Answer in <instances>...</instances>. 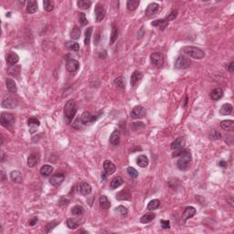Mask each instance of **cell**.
I'll use <instances>...</instances> for the list:
<instances>
[{
  "label": "cell",
  "mask_w": 234,
  "mask_h": 234,
  "mask_svg": "<svg viewBox=\"0 0 234 234\" xmlns=\"http://www.w3.org/2000/svg\"><path fill=\"white\" fill-rule=\"evenodd\" d=\"M77 113V105L73 100H70L64 106V118L68 125L72 123Z\"/></svg>",
  "instance_id": "6da1fadb"
},
{
  "label": "cell",
  "mask_w": 234,
  "mask_h": 234,
  "mask_svg": "<svg viewBox=\"0 0 234 234\" xmlns=\"http://www.w3.org/2000/svg\"><path fill=\"white\" fill-rule=\"evenodd\" d=\"M183 53L188 55L192 59L195 60H201L205 57V52L203 51L201 49L194 47V46H187L182 49Z\"/></svg>",
  "instance_id": "7a4b0ae2"
},
{
  "label": "cell",
  "mask_w": 234,
  "mask_h": 234,
  "mask_svg": "<svg viewBox=\"0 0 234 234\" xmlns=\"http://www.w3.org/2000/svg\"><path fill=\"white\" fill-rule=\"evenodd\" d=\"M191 154H190L189 151L188 150V151L185 152L183 155H181V157L178 159V163H177L178 168L182 171L188 170L189 168V165H190V163H191Z\"/></svg>",
  "instance_id": "3957f363"
},
{
  "label": "cell",
  "mask_w": 234,
  "mask_h": 234,
  "mask_svg": "<svg viewBox=\"0 0 234 234\" xmlns=\"http://www.w3.org/2000/svg\"><path fill=\"white\" fill-rule=\"evenodd\" d=\"M15 123V116L10 113H2L0 116V124L4 127L12 126Z\"/></svg>",
  "instance_id": "277c9868"
},
{
  "label": "cell",
  "mask_w": 234,
  "mask_h": 234,
  "mask_svg": "<svg viewBox=\"0 0 234 234\" xmlns=\"http://www.w3.org/2000/svg\"><path fill=\"white\" fill-rule=\"evenodd\" d=\"M150 60H151L152 64L154 66L157 67V68H161L164 65V62H165L164 54L160 52V51H157V52H154V53L151 54Z\"/></svg>",
  "instance_id": "5b68a950"
},
{
  "label": "cell",
  "mask_w": 234,
  "mask_h": 234,
  "mask_svg": "<svg viewBox=\"0 0 234 234\" xmlns=\"http://www.w3.org/2000/svg\"><path fill=\"white\" fill-rule=\"evenodd\" d=\"M191 64V61H190V59L186 57V56H183V55H180L178 57V59L176 60L175 61V68L177 69H179V70H183V69H187L190 66Z\"/></svg>",
  "instance_id": "8992f818"
},
{
  "label": "cell",
  "mask_w": 234,
  "mask_h": 234,
  "mask_svg": "<svg viewBox=\"0 0 234 234\" xmlns=\"http://www.w3.org/2000/svg\"><path fill=\"white\" fill-rule=\"evenodd\" d=\"M18 101L11 96H6L3 98L2 103H1V106L3 108H7V109H14L18 106Z\"/></svg>",
  "instance_id": "52a82bcc"
},
{
  "label": "cell",
  "mask_w": 234,
  "mask_h": 234,
  "mask_svg": "<svg viewBox=\"0 0 234 234\" xmlns=\"http://www.w3.org/2000/svg\"><path fill=\"white\" fill-rule=\"evenodd\" d=\"M146 108L142 105H137L133 109V111L131 113V117L134 119H141V118H144L146 116Z\"/></svg>",
  "instance_id": "ba28073f"
},
{
  "label": "cell",
  "mask_w": 234,
  "mask_h": 234,
  "mask_svg": "<svg viewBox=\"0 0 234 234\" xmlns=\"http://www.w3.org/2000/svg\"><path fill=\"white\" fill-rule=\"evenodd\" d=\"M66 70L71 72V73H75L79 68H80V63L78 61H76L74 59H67L66 61Z\"/></svg>",
  "instance_id": "9c48e42d"
},
{
  "label": "cell",
  "mask_w": 234,
  "mask_h": 234,
  "mask_svg": "<svg viewBox=\"0 0 234 234\" xmlns=\"http://www.w3.org/2000/svg\"><path fill=\"white\" fill-rule=\"evenodd\" d=\"M94 13H95V19L97 22L103 21V19L105 17V9L104 6L100 3H98L95 6L94 8Z\"/></svg>",
  "instance_id": "30bf717a"
},
{
  "label": "cell",
  "mask_w": 234,
  "mask_h": 234,
  "mask_svg": "<svg viewBox=\"0 0 234 234\" xmlns=\"http://www.w3.org/2000/svg\"><path fill=\"white\" fill-rule=\"evenodd\" d=\"M78 190L79 192L83 195V196H87V195H90L91 192H92V187L89 183L87 182H81L79 183L78 185Z\"/></svg>",
  "instance_id": "8fae6325"
},
{
  "label": "cell",
  "mask_w": 234,
  "mask_h": 234,
  "mask_svg": "<svg viewBox=\"0 0 234 234\" xmlns=\"http://www.w3.org/2000/svg\"><path fill=\"white\" fill-rule=\"evenodd\" d=\"M97 117L95 115H93L91 113H88V112H84L82 116H81V121H82V125H88V124H91V123H93L94 121H96Z\"/></svg>",
  "instance_id": "7c38bea8"
},
{
  "label": "cell",
  "mask_w": 234,
  "mask_h": 234,
  "mask_svg": "<svg viewBox=\"0 0 234 234\" xmlns=\"http://www.w3.org/2000/svg\"><path fill=\"white\" fill-rule=\"evenodd\" d=\"M104 173L108 176V175H112V174H114L115 172L116 167L110 160H105L104 162Z\"/></svg>",
  "instance_id": "4fadbf2b"
},
{
  "label": "cell",
  "mask_w": 234,
  "mask_h": 234,
  "mask_svg": "<svg viewBox=\"0 0 234 234\" xmlns=\"http://www.w3.org/2000/svg\"><path fill=\"white\" fill-rule=\"evenodd\" d=\"M159 10V5L157 3H151L149 4L146 9V15L147 17H151L156 15Z\"/></svg>",
  "instance_id": "5bb4252c"
},
{
  "label": "cell",
  "mask_w": 234,
  "mask_h": 234,
  "mask_svg": "<svg viewBox=\"0 0 234 234\" xmlns=\"http://www.w3.org/2000/svg\"><path fill=\"white\" fill-rule=\"evenodd\" d=\"M64 178H65V177H64L63 174H56L51 178L50 183L54 187H58L63 182Z\"/></svg>",
  "instance_id": "9a60e30c"
},
{
  "label": "cell",
  "mask_w": 234,
  "mask_h": 234,
  "mask_svg": "<svg viewBox=\"0 0 234 234\" xmlns=\"http://www.w3.org/2000/svg\"><path fill=\"white\" fill-rule=\"evenodd\" d=\"M196 212H197V210H196V209H195L194 207H191V206L187 207V208L185 209V211L183 213V217H182V218H183V221H188L189 219L194 217V216L196 215Z\"/></svg>",
  "instance_id": "2e32d148"
},
{
  "label": "cell",
  "mask_w": 234,
  "mask_h": 234,
  "mask_svg": "<svg viewBox=\"0 0 234 234\" xmlns=\"http://www.w3.org/2000/svg\"><path fill=\"white\" fill-rule=\"evenodd\" d=\"M185 139L183 137H178V139H176L172 144H171V149L172 150H179V149L184 148L185 146Z\"/></svg>",
  "instance_id": "e0dca14e"
},
{
  "label": "cell",
  "mask_w": 234,
  "mask_h": 234,
  "mask_svg": "<svg viewBox=\"0 0 234 234\" xmlns=\"http://www.w3.org/2000/svg\"><path fill=\"white\" fill-rule=\"evenodd\" d=\"M120 139H121V134H120V131L119 130H114L111 136H110V143L113 145V146H118L119 143H120Z\"/></svg>",
  "instance_id": "ac0fdd59"
},
{
  "label": "cell",
  "mask_w": 234,
  "mask_h": 234,
  "mask_svg": "<svg viewBox=\"0 0 234 234\" xmlns=\"http://www.w3.org/2000/svg\"><path fill=\"white\" fill-rule=\"evenodd\" d=\"M28 125H29V127L30 129V133L33 134L34 133V131L37 129V128L40 126V122L36 118V117H31V118H29V121H28Z\"/></svg>",
  "instance_id": "d6986e66"
},
{
  "label": "cell",
  "mask_w": 234,
  "mask_h": 234,
  "mask_svg": "<svg viewBox=\"0 0 234 234\" xmlns=\"http://www.w3.org/2000/svg\"><path fill=\"white\" fill-rule=\"evenodd\" d=\"M19 56L14 52H11L7 55V63L9 64L10 66H14L15 64L19 62Z\"/></svg>",
  "instance_id": "ffe728a7"
},
{
  "label": "cell",
  "mask_w": 234,
  "mask_h": 234,
  "mask_svg": "<svg viewBox=\"0 0 234 234\" xmlns=\"http://www.w3.org/2000/svg\"><path fill=\"white\" fill-rule=\"evenodd\" d=\"M232 110H233V107H232L231 104H225L220 109V114H221V115H229V114H231L232 113Z\"/></svg>",
  "instance_id": "44dd1931"
},
{
  "label": "cell",
  "mask_w": 234,
  "mask_h": 234,
  "mask_svg": "<svg viewBox=\"0 0 234 234\" xmlns=\"http://www.w3.org/2000/svg\"><path fill=\"white\" fill-rule=\"evenodd\" d=\"M142 78H143V73L138 71H135L134 73L131 76V85L136 86V84L139 81L142 80Z\"/></svg>",
  "instance_id": "7402d4cb"
},
{
  "label": "cell",
  "mask_w": 234,
  "mask_h": 234,
  "mask_svg": "<svg viewBox=\"0 0 234 234\" xmlns=\"http://www.w3.org/2000/svg\"><path fill=\"white\" fill-rule=\"evenodd\" d=\"M39 160H40V156L38 154H32L28 158V166L29 168H34L35 166L38 165Z\"/></svg>",
  "instance_id": "603a6c76"
},
{
  "label": "cell",
  "mask_w": 234,
  "mask_h": 234,
  "mask_svg": "<svg viewBox=\"0 0 234 234\" xmlns=\"http://www.w3.org/2000/svg\"><path fill=\"white\" fill-rule=\"evenodd\" d=\"M10 179L17 184H21L22 175L19 171L14 170L10 173Z\"/></svg>",
  "instance_id": "cb8c5ba5"
},
{
  "label": "cell",
  "mask_w": 234,
  "mask_h": 234,
  "mask_svg": "<svg viewBox=\"0 0 234 234\" xmlns=\"http://www.w3.org/2000/svg\"><path fill=\"white\" fill-rule=\"evenodd\" d=\"M38 10V3L37 1L30 0L27 3V12L29 14H34Z\"/></svg>",
  "instance_id": "d4e9b609"
},
{
  "label": "cell",
  "mask_w": 234,
  "mask_h": 234,
  "mask_svg": "<svg viewBox=\"0 0 234 234\" xmlns=\"http://www.w3.org/2000/svg\"><path fill=\"white\" fill-rule=\"evenodd\" d=\"M6 85H7V88L8 90L9 93H17L18 91V88H17V84L15 82V81H13L12 79H7L6 80Z\"/></svg>",
  "instance_id": "484cf974"
},
{
  "label": "cell",
  "mask_w": 234,
  "mask_h": 234,
  "mask_svg": "<svg viewBox=\"0 0 234 234\" xmlns=\"http://www.w3.org/2000/svg\"><path fill=\"white\" fill-rule=\"evenodd\" d=\"M223 94V91L221 88H216V89H214L212 92H211L210 97H211V99L214 100V101H218V100H220V99L222 98Z\"/></svg>",
  "instance_id": "4316f807"
},
{
  "label": "cell",
  "mask_w": 234,
  "mask_h": 234,
  "mask_svg": "<svg viewBox=\"0 0 234 234\" xmlns=\"http://www.w3.org/2000/svg\"><path fill=\"white\" fill-rule=\"evenodd\" d=\"M221 127L224 131H231L234 127V122L232 120H224L221 123Z\"/></svg>",
  "instance_id": "83f0119b"
},
{
  "label": "cell",
  "mask_w": 234,
  "mask_h": 234,
  "mask_svg": "<svg viewBox=\"0 0 234 234\" xmlns=\"http://www.w3.org/2000/svg\"><path fill=\"white\" fill-rule=\"evenodd\" d=\"M155 218H156V214H155V213H146V214H145L144 216L141 217L140 222L144 224L149 223V222H151Z\"/></svg>",
  "instance_id": "f1b7e54d"
},
{
  "label": "cell",
  "mask_w": 234,
  "mask_h": 234,
  "mask_svg": "<svg viewBox=\"0 0 234 234\" xmlns=\"http://www.w3.org/2000/svg\"><path fill=\"white\" fill-rule=\"evenodd\" d=\"M81 34H82V30H81V29H80L79 27H77V26H74V27L72 28V29L71 33H70V36H71V38H72V40H79V39H80Z\"/></svg>",
  "instance_id": "f546056e"
},
{
  "label": "cell",
  "mask_w": 234,
  "mask_h": 234,
  "mask_svg": "<svg viewBox=\"0 0 234 234\" xmlns=\"http://www.w3.org/2000/svg\"><path fill=\"white\" fill-rule=\"evenodd\" d=\"M136 164L141 168H146L148 166V158L146 156L141 155L136 158Z\"/></svg>",
  "instance_id": "4dcf8cb0"
},
{
  "label": "cell",
  "mask_w": 234,
  "mask_h": 234,
  "mask_svg": "<svg viewBox=\"0 0 234 234\" xmlns=\"http://www.w3.org/2000/svg\"><path fill=\"white\" fill-rule=\"evenodd\" d=\"M52 172H53V168L50 165H44L40 168V174L43 177H48V176L51 175Z\"/></svg>",
  "instance_id": "1f68e13d"
},
{
  "label": "cell",
  "mask_w": 234,
  "mask_h": 234,
  "mask_svg": "<svg viewBox=\"0 0 234 234\" xmlns=\"http://www.w3.org/2000/svg\"><path fill=\"white\" fill-rule=\"evenodd\" d=\"M140 1L139 0H128L126 3V7L129 11H135L138 8Z\"/></svg>",
  "instance_id": "d6a6232c"
},
{
  "label": "cell",
  "mask_w": 234,
  "mask_h": 234,
  "mask_svg": "<svg viewBox=\"0 0 234 234\" xmlns=\"http://www.w3.org/2000/svg\"><path fill=\"white\" fill-rule=\"evenodd\" d=\"M77 6L81 9H89L92 6V1L89 0H79L77 2Z\"/></svg>",
  "instance_id": "836d02e7"
},
{
  "label": "cell",
  "mask_w": 234,
  "mask_h": 234,
  "mask_svg": "<svg viewBox=\"0 0 234 234\" xmlns=\"http://www.w3.org/2000/svg\"><path fill=\"white\" fill-rule=\"evenodd\" d=\"M123 183H124L123 178L121 177H116V178H114L113 180L111 181V188L113 189H115L117 188H119L120 186H122Z\"/></svg>",
  "instance_id": "e575fe53"
},
{
  "label": "cell",
  "mask_w": 234,
  "mask_h": 234,
  "mask_svg": "<svg viewBox=\"0 0 234 234\" xmlns=\"http://www.w3.org/2000/svg\"><path fill=\"white\" fill-rule=\"evenodd\" d=\"M99 201H100L101 207L104 210H108L110 208V206H111V202L109 201V199H108V198H107L106 196H101Z\"/></svg>",
  "instance_id": "d590c367"
},
{
  "label": "cell",
  "mask_w": 234,
  "mask_h": 234,
  "mask_svg": "<svg viewBox=\"0 0 234 234\" xmlns=\"http://www.w3.org/2000/svg\"><path fill=\"white\" fill-rule=\"evenodd\" d=\"M116 199L118 200H129L130 194L127 190H122L116 194Z\"/></svg>",
  "instance_id": "8d00e7d4"
},
{
  "label": "cell",
  "mask_w": 234,
  "mask_h": 234,
  "mask_svg": "<svg viewBox=\"0 0 234 234\" xmlns=\"http://www.w3.org/2000/svg\"><path fill=\"white\" fill-rule=\"evenodd\" d=\"M117 38H118V29L115 27L114 24H113L112 26V33H111V37H110V44H114L116 41Z\"/></svg>",
  "instance_id": "74e56055"
},
{
  "label": "cell",
  "mask_w": 234,
  "mask_h": 234,
  "mask_svg": "<svg viewBox=\"0 0 234 234\" xmlns=\"http://www.w3.org/2000/svg\"><path fill=\"white\" fill-rule=\"evenodd\" d=\"M168 22L165 19H157V20H155L154 22H152V26L153 27H160L161 28V29H165V28L168 26Z\"/></svg>",
  "instance_id": "f35d334b"
},
{
  "label": "cell",
  "mask_w": 234,
  "mask_h": 234,
  "mask_svg": "<svg viewBox=\"0 0 234 234\" xmlns=\"http://www.w3.org/2000/svg\"><path fill=\"white\" fill-rule=\"evenodd\" d=\"M65 46H66L68 49H70V50H72V51H79V50H80L79 44L77 42H75V41H72V40H68V41H66V42H65Z\"/></svg>",
  "instance_id": "ab89813d"
},
{
  "label": "cell",
  "mask_w": 234,
  "mask_h": 234,
  "mask_svg": "<svg viewBox=\"0 0 234 234\" xmlns=\"http://www.w3.org/2000/svg\"><path fill=\"white\" fill-rule=\"evenodd\" d=\"M160 206V201L158 199H153L147 204V210H155L158 209Z\"/></svg>",
  "instance_id": "60d3db41"
},
{
  "label": "cell",
  "mask_w": 234,
  "mask_h": 234,
  "mask_svg": "<svg viewBox=\"0 0 234 234\" xmlns=\"http://www.w3.org/2000/svg\"><path fill=\"white\" fill-rule=\"evenodd\" d=\"M43 7H44V9L47 12H51L53 10L54 2L51 0H45L43 2Z\"/></svg>",
  "instance_id": "b9f144b4"
},
{
  "label": "cell",
  "mask_w": 234,
  "mask_h": 234,
  "mask_svg": "<svg viewBox=\"0 0 234 234\" xmlns=\"http://www.w3.org/2000/svg\"><path fill=\"white\" fill-rule=\"evenodd\" d=\"M79 225H80V222H79L76 219H69V220L67 221V226H68L70 229H72V230L77 229V228L79 227Z\"/></svg>",
  "instance_id": "7bdbcfd3"
},
{
  "label": "cell",
  "mask_w": 234,
  "mask_h": 234,
  "mask_svg": "<svg viewBox=\"0 0 234 234\" xmlns=\"http://www.w3.org/2000/svg\"><path fill=\"white\" fill-rule=\"evenodd\" d=\"M209 137L210 140H219L221 138V134L218 130H211L210 132Z\"/></svg>",
  "instance_id": "ee69618b"
},
{
  "label": "cell",
  "mask_w": 234,
  "mask_h": 234,
  "mask_svg": "<svg viewBox=\"0 0 234 234\" xmlns=\"http://www.w3.org/2000/svg\"><path fill=\"white\" fill-rule=\"evenodd\" d=\"M83 212H84V209L82 206H75L72 209V214H73L75 216L82 215Z\"/></svg>",
  "instance_id": "f6af8a7d"
},
{
  "label": "cell",
  "mask_w": 234,
  "mask_h": 234,
  "mask_svg": "<svg viewBox=\"0 0 234 234\" xmlns=\"http://www.w3.org/2000/svg\"><path fill=\"white\" fill-rule=\"evenodd\" d=\"M114 210L119 213L121 216H123V217H126L128 215L127 208H125V206H119V207L114 209Z\"/></svg>",
  "instance_id": "bcb514c9"
},
{
  "label": "cell",
  "mask_w": 234,
  "mask_h": 234,
  "mask_svg": "<svg viewBox=\"0 0 234 234\" xmlns=\"http://www.w3.org/2000/svg\"><path fill=\"white\" fill-rule=\"evenodd\" d=\"M92 33H93V27H90L86 29L85 31V39H84V43L85 45H89L90 41H91V37H92Z\"/></svg>",
  "instance_id": "7dc6e473"
},
{
  "label": "cell",
  "mask_w": 234,
  "mask_h": 234,
  "mask_svg": "<svg viewBox=\"0 0 234 234\" xmlns=\"http://www.w3.org/2000/svg\"><path fill=\"white\" fill-rule=\"evenodd\" d=\"M127 173L132 178H136L138 177V172H137V170L136 168H132V167L127 168Z\"/></svg>",
  "instance_id": "c3c4849f"
},
{
  "label": "cell",
  "mask_w": 234,
  "mask_h": 234,
  "mask_svg": "<svg viewBox=\"0 0 234 234\" xmlns=\"http://www.w3.org/2000/svg\"><path fill=\"white\" fill-rule=\"evenodd\" d=\"M177 16H178V11L173 9V10H171L170 13L167 16V18H165V19L168 22H169L171 21V20H174V19L177 18Z\"/></svg>",
  "instance_id": "681fc988"
},
{
  "label": "cell",
  "mask_w": 234,
  "mask_h": 234,
  "mask_svg": "<svg viewBox=\"0 0 234 234\" xmlns=\"http://www.w3.org/2000/svg\"><path fill=\"white\" fill-rule=\"evenodd\" d=\"M114 84L121 89H124L125 88V81L122 77H118L114 80Z\"/></svg>",
  "instance_id": "f907efd6"
},
{
  "label": "cell",
  "mask_w": 234,
  "mask_h": 234,
  "mask_svg": "<svg viewBox=\"0 0 234 234\" xmlns=\"http://www.w3.org/2000/svg\"><path fill=\"white\" fill-rule=\"evenodd\" d=\"M79 19H80V24H81V26H82V27H84V26H86V25L88 24V20L86 19L85 14H84V13H81V14H80Z\"/></svg>",
  "instance_id": "816d5d0a"
},
{
  "label": "cell",
  "mask_w": 234,
  "mask_h": 234,
  "mask_svg": "<svg viewBox=\"0 0 234 234\" xmlns=\"http://www.w3.org/2000/svg\"><path fill=\"white\" fill-rule=\"evenodd\" d=\"M58 224H59V222H56V221H52L51 223L48 224V225L46 226V232H47V233L51 232V231L54 229V227H56Z\"/></svg>",
  "instance_id": "f5cc1de1"
},
{
  "label": "cell",
  "mask_w": 234,
  "mask_h": 234,
  "mask_svg": "<svg viewBox=\"0 0 234 234\" xmlns=\"http://www.w3.org/2000/svg\"><path fill=\"white\" fill-rule=\"evenodd\" d=\"M160 223H161V226H162L163 229H170V222H169L168 221H164V220H162V221H160Z\"/></svg>",
  "instance_id": "db71d44e"
},
{
  "label": "cell",
  "mask_w": 234,
  "mask_h": 234,
  "mask_svg": "<svg viewBox=\"0 0 234 234\" xmlns=\"http://www.w3.org/2000/svg\"><path fill=\"white\" fill-rule=\"evenodd\" d=\"M218 165H219L220 167H221L222 168H227V162H226V161H223V160L220 161V162L218 163Z\"/></svg>",
  "instance_id": "11a10c76"
},
{
  "label": "cell",
  "mask_w": 234,
  "mask_h": 234,
  "mask_svg": "<svg viewBox=\"0 0 234 234\" xmlns=\"http://www.w3.org/2000/svg\"><path fill=\"white\" fill-rule=\"evenodd\" d=\"M233 67H234V62L233 61H231V63L229 64V66H228V70H229V72H234V70H233Z\"/></svg>",
  "instance_id": "9f6ffc18"
},
{
  "label": "cell",
  "mask_w": 234,
  "mask_h": 234,
  "mask_svg": "<svg viewBox=\"0 0 234 234\" xmlns=\"http://www.w3.org/2000/svg\"><path fill=\"white\" fill-rule=\"evenodd\" d=\"M227 202L229 203L231 205V207H234V203H233V198L232 197H230L228 199H227Z\"/></svg>",
  "instance_id": "6f0895ef"
},
{
  "label": "cell",
  "mask_w": 234,
  "mask_h": 234,
  "mask_svg": "<svg viewBox=\"0 0 234 234\" xmlns=\"http://www.w3.org/2000/svg\"><path fill=\"white\" fill-rule=\"evenodd\" d=\"M37 222H38V218H34V219H32L31 221H29V225L30 226H34Z\"/></svg>",
  "instance_id": "680465c9"
}]
</instances>
